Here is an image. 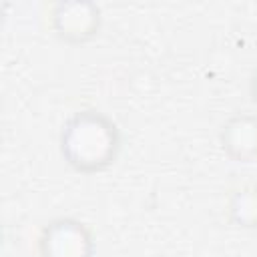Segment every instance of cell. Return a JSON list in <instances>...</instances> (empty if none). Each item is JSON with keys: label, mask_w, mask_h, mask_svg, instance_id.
<instances>
[{"label": "cell", "mask_w": 257, "mask_h": 257, "mask_svg": "<svg viewBox=\"0 0 257 257\" xmlns=\"http://www.w3.org/2000/svg\"><path fill=\"white\" fill-rule=\"evenodd\" d=\"M219 143L223 153L235 163L257 161V116L249 112L229 116L219 131Z\"/></svg>", "instance_id": "277c9868"}, {"label": "cell", "mask_w": 257, "mask_h": 257, "mask_svg": "<svg viewBox=\"0 0 257 257\" xmlns=\"http://www.w3.org/2000/svg\"><path fill=\"white\" fill-rule=\"evenodd\" d=\"M249 96H251V102L257 106V68L249 78Z\"/></svg>", "instance_id": "8992f818"}, {"label": "cell", "mask_w": 257, "mask_h": 257, "mask_svg": "<svg viewBox=\"0 0 257 257\" xmlns=\"http://www.w3.org/2000/svg\"><path fill=\"white\" fill-rule=\"evenodd\" d=\"M122 137L118 124L96 108L70 114L58 135V149L64 163L82 175L108 169L120 153Z\"/></svg>", "instance_id": "6da1fadb"}, {"label": "cell", "mask_w": 257, "mask_h": 257, "mask_svg": "<svg viewBox=\"0 0 257 257\" xmlns=\"http://www.w3.org/2000/svg\"><path fill=\"white\" fill-rule=\"evenodd\" d=\"M227 217L237 229H257V185H243L231 193L227 201Z\"/></svg>", "instance_id": "5b68a950"}, {"label": "cell", "mask_w": 257, "mask_h": 257, "mask_svg": "<svg viewBox=\"0 0 257 257\" xmlns=\"http://www.w3.org/2000/svg\"><path fill=\"white\" fill-rule=\"evenodd\" d=\"M52 34L72 46L86 44L100 34L102 10L90 0H60L50 6Z\"/></svg>", "instance_id": "7a4b0ae2"}, {"label": "cell", "mask_w": 257, "mask_h": 257, "mask_svg": "<svg viewBox=\"0 0 257 257\" xmlns=\"http://www.w3.org/2000/svg\"><path fill=\"white\" fill-rule=\"evenodd\" d=\"M96 245L86 223L74 217L48 221L38 235V257H94Z\"/></svg>", "instance_id": "3957f363"}]
</instances>
